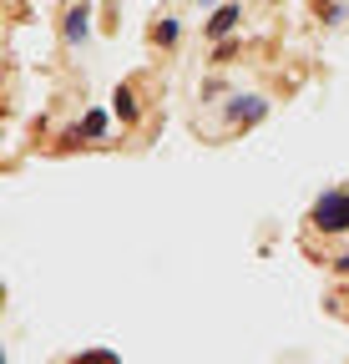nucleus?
Here are the masks:
<instances>
[{
    "label": "nucleus",
    "mask_w": 349,
    "mask_h": 364,
    "mask_svg": "<svg viewBox=\"0 0 349 364\" xmlns=\"http://www.w3.org/2000/svg\"><path fill=\"white\" fill-rule=\"evenodd\" d=\"M81 132H86V136H102V132H107V112H86V122H81ZM81 132H71V142H76V136H81Z\"/></svg>",
    "instance_id": "nucleus-6"
},
{
    "label": "nucleus",
    "mask_w": 349,
    "mask_h": 364,
    "mask_svg": "<svg viewBox=\"0 0 349 364\" xmlns=\"http://www.w3.org/2000/svg\"><path fill=\"white\" fill-rule=\"evenodd\" d=\"M264 112H269L264 97H233V102H228V117H233V122H258Z\"/></svg>",
    "instance_id": "nucleus-3"
},
{
    "label": "nucleus",
    "mask_w": 349,
    "mask_h": 364,
    "mask_svg": "<svg viewBox=\"0 0 349 364\" xmlns=\"http://www.w3.org/2000/svg\"><path fill=\"white\" fill-rule=\"evenodd\" d=\"M157 41H162V46H178V21H162V26H157Z\"/></svg>",
    "instance_id": "nucleus-7"
},
{
    "label": "nucleus",
    "mask_w": 349,
    "mask_h": 364,
    "mask_svg": "<svg viewBox=\"0 0 349 364\" xmlns=\"http://www.w3.org/2000/svg\"><path fill=\"white\" fill-rule=\"evenodd\" d=\"M112 107H117L122 122H137V97H132V86H117V91H112Z\"/></svg>",
    "instance_id": "nucleus-5"
},
{
    "label": "nucleus",
    "mask_w": 349,
    "mask_h": 364,
    "mask_svg": "<svg viewBox=\"0 0 349 364\" xmlns=\"http://www.w3.org/2000/svg\"><path fill=\"white\" fill-rule=\"evenodd\" d=\"M339 268H344V273H349V253H344V258H339Z\"/></svg>",
    "instance_id": "nucleus-8"
},
{
    "label": "nucleus",
    "mask_w": 349,
    "mask_h": 364,
    "mask_svg": "<svg viewBox=\"0 0 349 364\" xmlns=\"http://www.w3.org/2000/svg\"><path fill=\"white\" fill-rule=\"evenodd\" d=\"M314 228H324V233H349V193H324L314 203Z\"/></svg>",
    "instance_id": "nucleus-1"
},
{
    "label": "nucleus",
    "mask_w": 349,
    "mask_h": 364,
    "mask_svg": "<svg viewBox=\"0 0 349 364\" xmlns=\"http://www.w3.org/2000/svg\"><path fill=\"white\" fill-rule=\"evenodd\" d=\"M66 41L76 46V41H86V36H92V11H86V6H76V11H66Z\"/></svg>",
    "instance_id": "nucleus-2"
},
{
    "label": "nucleus",
    "mask_w": 349,
    "mask_h": 364,
    "mask_svg": "<svg viewBox=\"0 0 349 364\" xmlns=\"http://www.w3.org/2000/svg\"><path fill=\"white\" fill-rule=\"evenodd\" d=\"M238 21H243V11H238V6H223V11H218V16L208 21V36H218V41H223V36H228Z\"/></svg>",
    "instance_id": "nucleus-4"
}]
</instances>
